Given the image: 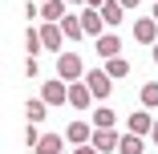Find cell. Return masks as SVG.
I'll return each instance as SVG.
<instances>
[{"instance_id":"obj_18","label":"cell","mask_w":158,"mask_h":154,"mask_svg":"<svg viewBox=\"0 0 158 154\" xmlns=\"http://www.w3.org/2000/svg\"><path fill=\"white\" fill-rule=\"evenodd\" d=\"M114 122H118V114L114 110H93V130H114Z\"/></svg>"},{"instance_id":"obj_24","label":"cell","mask_w":158,"mask_h":154,"mask_svg":"<svg viewBox=\"0 0 158 154\" xmlns=\"http://www.w3.org/2000/svg\"><path fill=\"white\" fill-rule=\"evenodd\" d=\"M150 142H154V146H158V122H154V130H150Z\"/></svg>"},{"instance_id":"obj_2","label":"cell","mask_w":158,"mask_h":154,"mask_svg":"<svg viewBox=\"0 0 158 154\" xmlns=\"http://www.w3.org/2000/svg\"><path fill=\"white\" fill-rule=\"evenodd\" d=\"M85 85H89V94L98 98V102H106L110 89H114V77H110L106 69H89V73H85Z\"/></svg>"},{"instance_id":"obj_7","label":"cell","mask_w":158,"mask_h":154,"mask_svg":"<svg viewBox=\"0 0 158 154\" xmlns=\"http://www.w3.org/2000/svg\"><path fill=\"white\" fill-rule=\"evenodd\" d=\"M89 102H93L89 85H85V81H73V85H69V106H73V110H89Z\"/></svg>"},{"instance_id":"obj_14","label":"cell","mask_w":158,"mask_h":154,"mask_svg":"<svg viewBox=\"0 0 158 154\" xmlns=\"http://www.w3.org/2000/svg\"><path fill=\"white\" fill-rule=\"evenodd\" d=\"M98 12L106 16V24H122V20H126V4H118V0H106Z\"/></svg>"},{"instance_id":"obj_12","label":"cell","mask_w":158,"mask_h":154,"mask_svg":"<svg viewBox=\"0 0 158 154\" xmlns=\"http://www.w3.org/2000/svg\"><path fill=\"white\" fill-rule=\"evenodd\" d=\"M65 142H73V146H85V142H93V130L85 126V122H73V126L65 130Z\"/></svg>"},{"instance_id":"obj_15","label":"cell","mask_w":158,"mask_h":154,"mask_svg":"<svg viewBox=\"0 0 158 154\" xmlns=\"http://www.w3.org/2000/svg\"><path fill=\"white\" fill-rule=\"evenodd\" d=\"M138 102H142V110H158V81H146L138 89Z\"/></svg>"},{"instance_id":"obj_27","label":"cell","mask_w":158,"mask_h":154,"mask_svg":"<svg viewBox=\"0 0 158 154\" xmlns=\"http://www.w3.org/2000/svg\"><path fill=\"white\" fill-rule=\"evenodd\" d=\"M65 4H69V8H73V4H85V0H65Z\"/></svg>"},{"instance_id":"obj_21","label":"cell","mask_w":158,"mask_h":154,"mask_svg":"<svg viewBox=\"0 0 158 154\" xmlns=\"http://www.w3.org/2000/svg\"><path fill=\"white\" fill-rule=\"evenodd\" d=\"M24 142H28V146H33V150H37V142H41V130L33 126V122H28V134H24Z\"/></svg>"},{"instance_id":"obj_23","label":"cell","mask_w":158,"mask_h":154,"mask_svg":"<svg viewBox=\"0 0 158 154\" xmlns=\"http://www.w3.org/2000/svg\"><path fill=\"white\" fill-rule=\"evenodd\" d=\"M106 4V0H85V8H102Z\"/></svg>"},{"instance_id":"obj_17","label":"cell","mask_w":158,"mask_h":154,"mask_svg":"<svg viewBox=\"0 0 158 154\" xmlns=\"http://www.w3.org/2000/svg\"><path fill=\"white\" fill-rule=\"evenodd\" d=\"M24 114H28V122L37 126V122H45V114H49V102H45V98H33V102L24 106Z\"/></svg>"},{"instance_id":"obj_11","label":"cell","mask_w":158,"mask_h":154,"mask_svg":"<svg viewBox=\"0 0 158 154\" xmlns=\"http://www.w3.org/2000/svg\"><path fill=\"white\" fill-rule=\"evenodd\" d=\"M118 154H146V138L126 130V134H122V146H118Z\"/></svg>"},{"instance_id":"obj_25","label":"cell","mask_w":158,"mask_h":154,"mask_svg":"<svg viewBox=\"0 0 158 154\" xmlns=\"http://www.w3.org/2000/svg\"><path fill=\"white\" fill-rule=\"evenodd\" d=\"M150 57H154V65H158V45H150Z\"/></svg>"},{"instance_id":"obj_20","label":"cell","mask_w":158,"mask_h":154,"mask_svg":"<svg viewBox=\"0 0 158 154\" xmlns=\"http://www.w3.org/2000/svg\"><path fill=\"white\" fill-rule=\"evenodd\" d=\"M24 45H28V57H37V53L45 49V41H41V33H37V28H28V37H24Z\"/></svg>"},{"instance_id":"obj_13","label":"cell","mask_w":158,"mask_h":154,"mask_svg":"<svg viewBox=\"0 0 158 154\" xmlns=\"http://www.w3.org/2000/svg\"><path fill=\"white\" fill-rule=\"evenodd\" d=\"M61 33H65V41H81L85 37V24H81V16H65V20H61Z\"/></svg>"},{"instance_id":"obj_5","label":"cell","mask_w":158,"mask_h":154,"mask_svg":"<svg viewBox=\"0 0 158 154\" xmlns=\"http://www.w3.org/2000/svg\"><path fill=\"white\" fill-rule=\"evenodd\" d=\"M81 24H85V37H93V41L106 37V16H102L98 8H85V12H81Z\"/></svg>"},{"instance_id":"obj_10","label":"cell","mask_w":158,"mask_h":154,"mask_svg":"<svg viewBox=\"0 0 158 154\" xmlns=\"http://www.w3.org/2000/svg\"><path fill=\"white\" fill-rule=\"evenodd\" d=\"M93 49H98V53H102L106 61H110V57H122V41H118L114 33H106V37H98V41H93Z\"/></svg>"},{"instance_id":"obj_16","label":"cell","mask_w":158,"mask_h":154,"mask_svg":"<svg viewBox=\"0 0 158 154\" xmlns=\"http://www.w3.org/2000/svg\"><path fill=\"white\" fill-rule=\"evenodd\" d=\"M61 146H65V142H61V134H41V142H37V154H65Z\"/></svg>"},{"instance_id":"obj_28","label":"cell","mask_w":158,"mask_h":154,"mask_svg":"<svg viewBox=\"0 0 158 154\" xmlns=\"http://www.w3.org/2000/svg\"><path fill=\"white\" fill-rule=\"evenodd\" d=\"M150 16H154V20H158V0H154V12H150Z\"/></svg>"},{"instance_id":"obj_19","label":"cell","mask_w":158,"mask_h":154,"mask_svg":"<svg viewBox=\"0 0 158 154\" xmlns=\"http://www.w3.org/2000/svg\"><path fill=\"white\" fill-rule=\"evenodd\" d=\"M106 73L110 77H130V61H126V57H110L106 61Z\"/></svg>"},{"instance_id":"obj_6","label":"cell","mask_w":158,"mask_h":154,"mask_svg":"<svg viewBox=\"0 0 158 154\" xmlns=\"http://www.w3.org/2000/svg\"><path fill=\"white\" fill-rule=\"evenodd\" d=\"M134 41H142V45H158V20H154V16H142V20L134 24Z\"/></svg>"},{"instance_id":"obj_4","label":"cell","mask_w":158,"mask_h":154,"mask_svg":"<svg viewBox=\"0 0 158 154\" xmlns=\"http://www.w3.org/2000/svg\"><path fill=\"white\" fill-rule=\"evenodd\" d=\"M154 122H158V118H154L150 110H134V114H130V122H126V130H130V134H142V138H150Z\"/></svg>"},{"instance_id":"obj_9","label":"cell","mask_w":158,"mask_h":154,"mask_svg":"<svg viewBox=\"0 0 158 154\" xmlns=\"http://www.w3.org/2000/svg\"><path fill=\"white\" fill-rule=\"evenodd\" d=\"M93 146H98L102 154H110V150L122 146V134H114V130H93Z\"/></svg>"},{"instance_id":"obj_1","label":"cell","mask_w":158,"mask_h":154,"mask_svg":"<svg viewBox=\"0 0 158 154\" xmlns=\"http://www.w3.org/2000/svg\"><path fill=\"white\" fill-rule=\"evenodd\" d=\"M57 77L61 81H85V61L77 57V53H57Z\"/></svg>"},{"instance_id":"obj_26","label":"cell","mask_w":158,"mask_h":154,"mask_svg":"<svg viewBox=\"0 0 158 154\" xmlns=\"http://www.w3.org/2000/svg\"><path fill=\"white\" fill-rule=\"evenodd\" d=\"M118 4H126V8H134V4H138V0H118Z\"/></svg>"},{"instance_id":"obj_8","label":"cell","mask_w":158,"mask_h":154,"mask_svg":"<svg viewBox=\"0 0 158 154\" xmlns=\"http://www.w3.org/2000/svg\"><path fill=\"white\" fill-rule=\"evenodd\" d=\"M61 24H53V20H45L41 24V41H45V49H53V53H61Z\"/></svg>"},{"instance_id":"obj_22","label":"cell","mask_w":158,"mask_h":154,"mask_svg":"<svg viewBox=\"0 0 158 154\" xmlns=\"http://www.w3.org/2000/svg\"><path fill=\"white\" fill-rule=\"evenodd\" d=\"M73 154H102V150H98V146H93V142H85V146H77Z\"/></svg>"},{"instance_id":"obj_3","label":"cell","mask_w":158,"mask_h":154,"mask_svg":"<svg viewBox=\"0 0 158 154\" xmlns=\"http://www.w3.org/2000/svg\"><path fill=\"white\" fill-rule=\"evenodd\" d=\"M41 98L49 102V110H53V106H65V102H69V81L49 77V81H45V89H41Z\"/></svg>"}]
</instances>
